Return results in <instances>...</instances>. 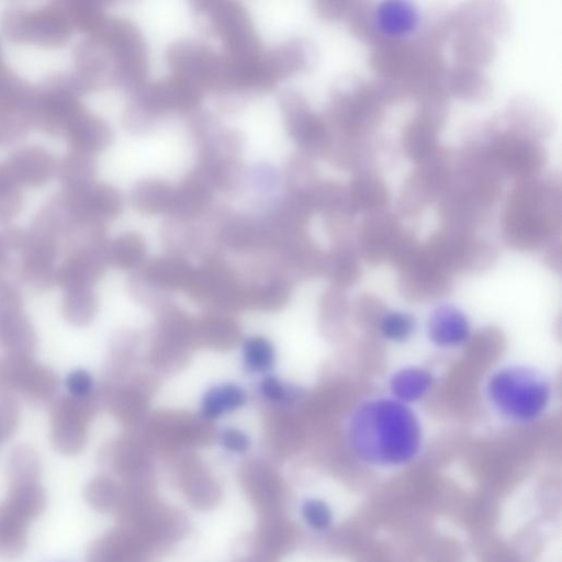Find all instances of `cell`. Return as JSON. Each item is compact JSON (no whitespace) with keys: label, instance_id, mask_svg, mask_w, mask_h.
<instances>
[{"label":"cell","instance_id":"cell-1","mask_svg":"<svg viewBox=\"0 0 562 562\" xmlns=\"http://www.w3.org/2000/svg\"><path fill=\"white\" fill-rule=\"evenodd\" d=\"M347 442L362 462L382 468L413 461L423 446V427L412 406L392 396L361 401L350 413Z\"/></svg>","mask_w":562,"mask_h":562},{"label":"cell","instance_id":"cell-2","mask_svg":"<svg viewBox=\"0 0 562 562\" xmlns=\"http://www.w3.org/2000/svg\"><path fill=\"white\" fill-rule=\"evenodd\" d=\"M484 392L498 416L522 425L540 419L553 398L549 376L535 367L518 363L493 371L486 380Z\"/></svg>","mask_w":562,"mask_h":562},{"label":"cell","instance_id":"cell-3","mask_svg":"<svg viewBox=\"0 0 562 562\" xmlns=\"http://www.w3.org/2000/svg\"><path fill=\"white\" fill-rule=\"evenodd\" d=\"M117 510L119 528L131 536L150 555L175 544L188 529L186 517L160 502L153 488L124 486Z\"/></svg>","mask_w":562,"mask_h":562},{"label":"cell","instance_id":"cell-4","mask_svg":"<svg viewBox=\"0 0 562 562\" xmlns=\"http://www.w3.org/2000/svg\"><path fill=\"white\" fill-rule=\"evenodd\" d=\"M83 93L75 72L53 75L32 88L24 109L32 126L52 135L65 134L70 122L83 111Z\"/></svg>","mask_w":562,"mask_h":562},{"label":"cell","instance_id":"cell-5","mask_svg":"<svg viewBox=\"0 0 562 562\" xmlns=\"http://www.w3.org/2000/svg\"><path fill=\"white\" fill-rule=\"evenodd\" d=\"M194 10L206 20V25L223 40L225 55L239 65H252L263 54L250 15L236 1H195Z\"/></svg>","mask_w":562,"mask_h":562},{"label":"cell","instance_id":"cell-6","mask_svg":"<svg viewBox=\"0 0 562 562\" xmlns=\"http://www.w3.org/2000/svg\"><path fill=\"white\" fill-rule=\"evenodd\" d=\"M100 38L113 55L115 74L113 85L131 98L147 85L148 50L139 29L130 20L108 16Z\"/></svg>","mask_w":562,"mask_h":562},{"label":"cell","instance_id":"cell-7","mask_svg":"<svg viewBox=\"0 0 562 562\" xmlns=\"http://www.w3.org/2000/svg\"><path fill=\"white\" fill-rule=\"evenodd\" d=\"M286 131L302 153L311 158L327 156L331 137L325 122L313 113L305 98L294 89H285L278 97Z\"/></svg>","mask_w":562,"mask_h":562},{"label":"cell","instance_id":"cell-8","mask_svg":"<svg viewBox=\"0 0 562 562\" xmlns=\"http://www.w3.org/2000/svg\"><path fill=\"white\" fill-rule=\"evenodd\" d=\"M166 59L173 76L206 91L214 81L221 54L200 41L186 38L170 44Z\"/></svg>","mask_w":562,"mask_h":562},{"label":"cell","instance_id":"cell-9","mask_svg":"<svg viewBox=\"0 0 562 562\" xmlns=\"http://www.w3.org/2000/svg\"><path fill=\"white\" fill-rule=\"evenodd\" d=\"M204 91L177 76L147 82L134 97L144 103L161 120L170 113H195Z\"/></svg>","mask_w":562,"mask_h":562},{"label":"cell","instance_id":"cell-10","mask_svg":"<svg viewBox=\"0 0 562 562\" xmlns=\"http://www.w3.org/2000/svg\"><path fill=\"white\" fill-rule=\"evenodd\" d=\"M198 162L238 158L245 144L243 133L227 128L211 114L198 113L190 122Z\"/></svg>","mask_w":562,"mask_h":562},{"label":"cell","instance_id":"cell-11","mask_svg":"<svg viewBox=\"0 0 562 562\" xmlns=\"http://www.w3.org/2000/svg\"><path fill=\"white\" fill-rule=\"evenodd\" d=\"M68 207L78 223H100L116 217L123 209L122 193L114 187L100 182L71 191H63Z\"/></svg>","mask_w":562,"mask_h":562},{"label":"cell","instance_id":"cell-12","mask_svg":"<svg viewBox=\"0 0 562 562\" xmlns=\"http://www.w3.org/2000/svg\"><path fill=\"white\" fill-rule=\"evenodd\" d=\"M75 75L85 92L113 85L115 61L105 44L95 36H87L74 52Z\"/></svg>","mask_w":562,"mask_h":562},{"label":"cell","instance_id":"cell-13","mask_svg":"<svg viewBox=\"0 0 562 562\" xmlns=\"http://www.w3.org/2000/svg\"><path fill=\"white\" fill-rule=\"evenodd\" d=\"M215 191L207 172L196 165L177 187H173L169 213L178 220L200 216L212 206Z\"/></svg>","mask_w":562,"mask_h":562},{"label":"cell","instance_id":"cell-14","mask_svg":"<svg viewBox=\"0 0 562 562\" xmlns=\"http://www.w3.org/2000/svg\"><path fill=\"white\" fill-rule=\"evenodd\" d=\"M240 483L259 516L284 513L288 491L277 473L263 467H251L240 474Z\"/></svg>","mask_w":562,"mask_h":562},{"label":"cell","instance_id":"cell-15","mask_svg":"<svg viewBox=\"0 0 562 562\" xmlns=\"http://www.w3.org/2000/svg\"><path fill=\"white\" fill-rule=\"evenodd\" d=\"M426 331L434 346L441 349H457L470 341L472 323L459 306L441 303L429 313Z\"/></svg>","mask_w":562,"mask_h":562},{"label":"cell","instance_id":"cell-16","mask_svg":"<svg viewBox=\"0 0 562 562\" xmlns=\"http://www.w3.org/2000/svg\"><path fill=\"white\" fill-rule=\"evenodd\" d=\"M315 52L305 40L292 38L263 52L259 66L265 77L276 87L278 81L311 68Z\"/></svg>","mask_w":562,"mask_h":562},{"label":"cell","instance_id":"cell-17","mask_svg":"<svg viewBox=\"0 0 562 562\" xmlns=\"http://www.w3.org/2000/svg\"><path fill=\"white\" fill-rule=\"evenodd\" d=\"M20 186L38 187L56 172L54 156L43 147L26 146L13 151L4 162Z\"/></svg>","mask_w":562,"mask_h":562},{"label":"cell","instance_id":"cell-18","mask_svg":"<svg viewBox=\"0 0 562 562\" xmlns=\"http://www.w3.org/2000/svg\"><path fill=\"white\" fill-rule=\"evenodd\" d=\"M72 30L63 1L32 10L30 42L45 47L63 46L71 37Z\"/></svg>","mask_w":562,"mask_h":562},{"label":"cell","instance_id":"cell-19","mask_svg":"<svg viewBox=\"0 0 562 562\" xmlns=\"http://www.w3.org/2000/svg\"><path fill=\"white\" fill-rule=\"evenodd\" d=\"M150 557L131 536L116 527L89 547L87 562H149Z\"/></svg>","mask_w":562,"mask_h":562},{"label":"cell","instance_id":"cell-20","mask_svg":"<svg viewBox=\"0 0 562 562\" xmlns=\"http://www.w3.org/2000/svg\"><path fill=\"white\" fill-rule=\"evenodd\" d=\"M64 135L71 149L93 155L110 144L112 131L105 120L83 110L70 122Z\"/></svg>","mask_w":562,"mask_h":562},{"label":"cell","instance_id":"cell-21","mask_svg":"<svg viewBox=\"0 0 562 562\" xmlns=\"http://www.w3.org/2000/svg\"><path fill=\"white\" fill-rule=\"evenodd\" d=\"M295 542V529L284 513L260 516L251 544L276 559L286 554Z\"/></svg>","mask_w":562,"mask_h":562},{"label":"cell","instance_id":"cell-22","mask_svg":"<svg viewBox=\"0 0 562 562\" xmlns=\"http://www.w3.org/2000/svg\"><path fill=\"white\" fill-rule=\"evenodd\" d=\"M435 384L434 374L419 366H406L397 369L389 379L390 396L412 406L424 400Z\"/></svg>","mask_w":562,"mask_h":562},{"label":"cell","instance_id":"cell-23","mask_svg":"<svg viewBox=\"0 0 562 562\" xmlns=\"http://www.w3.org/2000/svg\"><path fill=\"white\" fill-rule=\"evenodd\" d=\"M29 524L5 502L0 504V560L13 561L24 552Z\"/></svg>","mask_w":562,"mask_h":562},{"label":"cell","instance_id":"cell-24","mask_svg":"<svg viewBox=\"0 0 562 562\" xmlns=\"http://www.w3.org/2000/svg\"><path fill=\"white\" fill-rule=\"evenodd\" d=\"M178 484L187 502L198 509H211L221 501V487L202 471L192 470L179 474Z\"/></svg>","mask_w":562,"mask_h":562},{"label":"cell","instance_id":"cell-25","mask_svg":"<svg viewBox=\"0 0 562 562\" xmlns=\"http://www.w3.org/2000/svg\"><path fill=\"white\" fill-rule=\"evenodd\" d=\"M173 187L158 178L137 181L131 191V202L140 212L156 214L169 212Z\"/></svg>","mask_w":562,"mask_h":562},{"label":"cell","instance_id":"cell-26","mask_svg":"<svg viewBox=\"0 0 562 562\" xmlns=\"http://www.w3.org/2000/svg\"><path fill=\"white\" fill-rule=\"evenodd\" d=\"M95 167L93 155L71 149L56 167L63 191L78 190L94 182Z\"/></svg>","mask_w":562,"mask_h":562},{"label":"cell","instance_id":"cell-27","mask_svg":"<svg viewBox=\"0 0 562 562\" xmlns=\"http://www.w3.org/2000/svg\"><path fill=\"white\" fill-rule=\"evenodd\" d=\"M495 157L503 160L505 168L512 173H525L537 170L541 164V151L528 143L505 139L496 145Z\"/></svg>","mask_w":562,"mask_h":562},{"label":"cell","instance_id":"cell-28","mask_svg":"<svg viewBox=\"0 0 562 562\" xmlns=\"http://www.w3.org/2000/svg\"><path fill=\"white\" fill-rule=\"evenodd\" d=\"M4 502L31 522L44 512L46 494L38 482L9 485Z\"/></svg>","mask_w":562,"mask_h":562},{"label":"cell","instance_id":"cell-29","mask_svg":"<svg viewBox=\"0 0 562 562\" xmlns=\"http://www.w3.org/2000/svg\"><path fill=\"white\" fill-rule=\"evenodd\" d=\"M125 487L110 477L98 476L92 479L83 490L86 502L91 508L100 513H117Z\"/></svg>","mask_w":562,"mask_h":562},{"label":"cell","instance_id":"cell-30","mask_svg":"<svg viewBox=\"0 0 562 562\" xmlns=\"http://www.w3.org/2000/svg\"><path fill=\"white\" fill-rule=\"evenodd\" d=\"M63 2L72 27L87 34V36L97 35L108 19L98 2L90 0H67Z\"/></svg>","mask_w":562,"mask_h":562},{"label":"cell","instance_id":"cell-31","mask_svg":"<svg viewBox=\"0 0 562 562\" xmlns=\"http://www.w3.org/2000/svg\"><path fill=\"white\" fill-rule=\"evenodd\" d=\"M417 328L415 316L404 310H390L382 314L378 329L383 339L393 344H403L411 339Z\"/></svg>","mask_w":562,"mask_h":562},{"label":"cell","instance_id":"cell-32","mask_svg":"<svg viewBox=\"0 0 562 562\" xmlns=\"http://www.w3.org/2000/svg\"><path fill=\"white\" fill-rule=\"evenodd\" d=\"M31 90L32 87L0 63V110L23 109Z\"/></svg>","mask_w":562,"mask_h":562},{"label":"cell","instance_id":"cell-33","mask_svg":"<svg viewBox=\"0 0 562 562\" xmlns=\"http://www.w3.org/2000/svg\"><path fill=\"white\" fill-rule=\"evenodd\" d=\"M347 193L350 205L355 206H383L387 200L384 184L371 176L356 179Z\"/></svg>","mask_w":562,"mask_h":562},{"label":"cell","instance_id":"cell-34","mask_svg":"<svg viewBox=\"0 0 562 562\" xmlns=\"http://www.w3.org/2000/svg\"><path fill=\"white\" fill-rule=\"evenodd\" d=\"M9 485L38 482L40 462L36 454L26 448L13 451L9 460Z\"/></svg>","mask_w":562,"mask_h":562},{"label":"cell","instance_id":"cell-35","mask_svg":"<svg viewBox=\"0 0 562 562\" xmlns=\"http://www.w3.org/2000/svg\"><path fill=\"white\" fill-rule=\"evenodd\" d=\"M32 10L21 5L7 8L1 14V27L13 42H30Z\"/></svg>","mask_w":562,"mask_h":562},{"label":"cell","instance_id":"cell-36","mask_svg":"<svg viewBox=\"0 0 562 562\" xmlns=\"http://www.w3.org/2000/svg\"><path fill=\"white\" fill-rule=\"evenodd\" d=\"M32 124L25 109L0 110V145H10L23 138Z\"/></svg>","mask_w":562,"mask_h":562},{"label":"cell","instance_id":"cell-37","mask_svg":"<svg viewBox=\"0 0 562 562\" xmlns=\"http://www.w3.org/2000/svg\"><path fill=\"white\" fill-rule=\"evenodd\" d=\"M301 514L310 528L316 531H325L333 524L330 507L318 498L306 499L301 506Z\"/></svg>","mask_w":562,"mask_h":562},{"label":"cell","instance_id":"cell-38","mask_svg":"<svg viewBox=\"0 0 562 562\" xmlns=\"http://www.w3.org/2000/svg\"><path fill=\"white\" fill-rule=\"evenodd\" d=\"M250 186L260 194L272 193L281 182L277 170L268 164H258L246 173Z\"/></svg>","mask_w":562,"mask_h":562},{"label":"cell","instance_id":"cell-39","mask_svg":"<svg viewBox=\"0 0 562 562\" xmlns=\"http://www.w3.org/2000/svg\"><path fill=\"white\" fill-rule=\"evenodd\" d=\"M23 195L20 186L0 191V222L14 217L22 207Z\"/></svg>","mask_w":562,"mask_h":562},{"label":"cell","instance_id":"cell-40","mask_svg":"<svg viewBox=\"0 0 562 562\" xmlns=\"http://www.w3.org/2000/svg\"><path fill=\"white\" fill-rule=\"evenodd\" d=\"M348 3L340 1H318L316 3V10L321 16L327 20H334L341 16L348 9Z\"/></svg>","mask_w":562,"mask_h":562},{"label":"cell","instance_id":"cell-41","mask_svg":"<svg viewBox=\"0 0 562 562\" xmlns=\"http://www.w3.org/2000/svg\"><path fill=\"white\" fill-rule=\"evenodd\" d=\"M249 360L254 366H263L267 361L269 362V348L263 341H254L248 346Z\"/></svg>","mask_w":562,"mask_h":562},{"label":"cell","instance_id":"cell-42","mask_svg":"<svg viewBox=\"0 0 562 562\" xmlns=\"http://www.w3.org/2000/svg\"><path fill=\"white\" fill-rule=\"evenodd\" d=\"M69 390L77 395H82L90 390L91 381L85 372H74L68 380Z\"/></svg>","mask_w":562,"mask_h":562},{"label":"cell","instance_id":"cell-43","mask_svg":"<svg viewBox=\"0 0 562 562\" xmlns=\"http://www.w3.org/2000/svg\"><path fill=\"white\" fill-rule=\"evenodd\" d=\"M14 186L20 184L15 181L7 165L4 162H0V191Z\"/></svg>","mask_w":562,"mask_h":562},{"label":"cell","instance_id":"cell-44","mask_svg":"<svg viewBox=\"0 0 562 562\" xmlns=\"http://www.w3.org/2000/svg\"><path fill=\"white\" fill-rule=\"evenodd\" d=\"M0 63H2V61H1V58H0Z\"/></svg>","mask_w":562,"mask_h":562}]
</instances>
